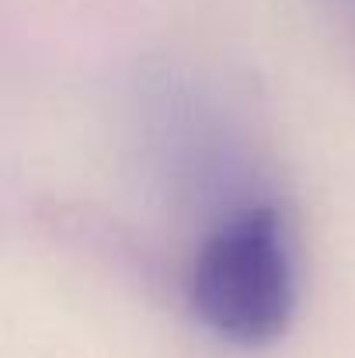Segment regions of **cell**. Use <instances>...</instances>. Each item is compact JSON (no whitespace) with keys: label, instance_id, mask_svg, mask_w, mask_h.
<instances>
[{"label":"cell","instance_id":"6da1fadb","mask_svg":"<svg viewBox=\"0 0 355 358\" xmlns=\"http://www.w3.org/2000/svg\"><path fill=\"white\" fill-rule=\"evenodd\" d=\"M296 303V247L275 206H240L202 237L188 268V306L216 341L268 348L289 331Z\"/></svg>","mask_w":355,"mask_h":358}]
</instances>
